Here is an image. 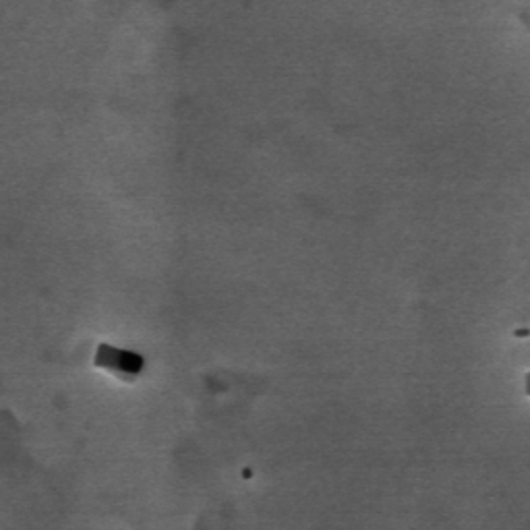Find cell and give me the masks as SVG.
I'll return each instance as SVG.
<instances>
[{"instance_id": "cell-1", "label": "cell", "mask_w": 530, "mask_h": 530, "mask_svg": "<svg viewBox=\"0 0 530 530\" xmlns=\"http://www.w3.org/2000/svg\"><path fill=\"white\" fill-rule=\"evenodd\" d=\"M526 394H530V375L526 377Z\"/></svg>"}]
</instances>
